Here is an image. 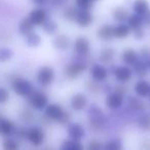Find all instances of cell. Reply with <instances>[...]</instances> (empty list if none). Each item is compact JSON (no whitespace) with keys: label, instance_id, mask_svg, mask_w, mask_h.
Returning <instances> with one entry per match:
<instances>
[{"label":"cell","instance_id":"23","mask_svg":"<svg viewBox=\"0 0 150 150\" xmlns=\"http://www.w3.org/2000/svg\"><path fill=\"white\" fill-rule=\"evenodd\" d=\"M131 13L125 5H117L111 9V18L116 24L127 23Z\"/></svg>","mask_w":150,"mask_h":150},{"label":"cell","instance_id":"41","mask_svg":"<svg viewBox=\"0 0 150 150\" xmlns=\"http://www.w3.org/2000/svg\"><path fill=\"white\" fill-rule=\"evenodd\" d=\"M104 143L99 139H91L86 146V150H103Z\"/></svg>","mask_w":150,"mask_h":150},{"label":"cell","instance_id":"26","mask_svg":"<svg viewBox=\"0 0 150 150\" xmlns=\"http://www.w3.org/2000/svg\"><path fill=\"white\" fill-rule=\"evenodd\" d=\"M35 28L36 27L31 23V21L28 19V17H25L19 22L17 27V31L19 33V35H21L22 37H25L28 34L35 31Z\"/></svg>","mask_w":150,"mask_h":150},{"label":"cell","instance_id":"20","mask_svg":"<svg viewBox=\"0 0 150 150\" xmlns=\"http://www.w3.org/2000/svg\"><path fill=\"white\" fill-rule=\"evenodd\" d=\"M125 103L127 105V109L131 112L134 113H141L146 110V103L144 102L143 99L135 96V95H129L125 99Z\"/></svg>","mask_w":150,"mask_h":150},{"label":"cell","instance_id":"43","mask_svg":"<svg viewBox=\"0 0 150 150\" xmlns=\"http://www.w3.org/2000/svg\"><path fill=\"white\" fill-rule=\"evenodd\" d=\"M139 54H140V59L147 62L150 59V47L149 46H143V47H141V50H140Z\"/></svg>","mask_w":150,"mask_h":150},{"label":"cell","instance_id":"8","mask_svg":"<svg viewBox=\"0 0 150 150\" xmlns=\"http://www.w3.org/2000/svg\"><path fill=\"white\" fill-rule=\"evenodd\" d=\"M28 106L31 107L35 111H43L50 104V97L44 91L42 90H35L33 91L31 95L27 98Z\"/></svg>","mask_w":150,"mask_h":150},{"label":"cell","instance_id":"33","mask_svg":"<svg viewBox=\"0 0 150 150\" xmlns=\"http://www.w3.org/2000/svg\"><path fill=\"white\" fill-rule=\"evenodd\" d=\"M41 28H42V30H43L44 33H45L46 35H50V36H54L56 34H58L59 29H60L59 24L52 19H48Z\"/></svg>","mask_w":150,"mask_h":150},{"label":"cell","instance_id":"39","mask_svg":"<svg viewBox=\"0 0 150 150\" xmlns=\"http://www.w3.org/2000/svg\"><path fill=\"white\" fill-rule=\"evenodd\" d=\"M84 88L88 92H90L91 94H101L102 93V84L97 83V82L93 81V80H88L84 83Z\"/></svg>","mask_w":150,"mask_h":150},{"label":"cell","instance_id":"22","mask_svg":"<svg viewBox=\"0 0 150 150\" xmlns=\"http://www.w3.org/2000/svg\"><path fill=\"white\" fill-rule=\"evenodd\" d=\"M113 30H114V25H112V24H103L97 29V38L103 42L112 41L114 39Z\"/></svg>","mask_w":150,"mask_h":150},{"label":"cell","instance_id":"11","mask_svg":"<svg viewBox=\"0 0 150 150\" xmlns=\"http://www.w3.org/2000/svg\"><path fill=\"white\" fill-rule=\"evenodd\" d=\"M46 139V134L43 127L40 125H31L27 127L26 140L33 147H41Z\"/></svg>","mask_w":150,"mask_h":150},{"label":"cell","instance_id":"10","mask_svg":"<svg viewBox=\"0 0 150 150\" xmlns=\"http://www.w3.org/2000/svg\"><path fill=\"white\" fill-rule=\"evenodd\" d=\"M110 72L116 83L118 84H125L127 86L134 78L133 69L122 64L118 65V66H113L110 69Z\"/></svg>","mask_w":150,"mask_h":150},{"label":"cell","instance_id":"6","mask_svg":"<svg viewBox=\"0 0 150 150\" xmlns=\"http://www.w3.org/2000/svg\"><path fill=\"white\" fill-rule=\"evenodd\" d=\"M56 70L50 65H42L36 71L35 80L41 88H50L56 81Z\"/></svg>","mask_w":150,"mask_h":150},{"label":"cell","instance_id":"40","mask_svg":"<svg viewBox=\"0 0 150 150\" xmlns=\"http://www.w3.org/2000/svg\"><path fill=\"white\" fill-rule=\"evenodd\" d=\"M11 100V91L5 86H0V106L7 104Z\"/></svg>","mask_w":150,"mask_h":150},{"label":"cell","instance_id":"24","mask_svg":"<svg viewBox=\"0 0 150 150\" xmlns=\"http://www.w3.org/2000/svg\"><path fill=\"white\" fill-rule=\"evenodd\" d=\"M133 13L143 18L150 11V3L148 0H134L131 4Z\"/></svg>","mask_w":150,"mask_h":150},{"label":"cell","instance_id":"5","mask_svg":"<svg viewBox=\"0 0 150 150\" xmlns=\"http://www.w3.org/2000/svg\"><path fill=\"white\" fill-rule=\"evenodd\" d=\"M88 125L92 131L102 132L106 127V115L98 105H91L88 110Z\"/></svg>","mask_w":150,"mask_h":150},{"label":"cell","instance_id":"29","mask_svg":"<svg viewBox=\"0 0 150 150\" xmlns=\"http://www.w3.org/2000/svg\"><path fill=\"white\" fill-rule=\"evenodd\" d=\"M137 127L143 132H150V112H141L136 119Z\"/></svg>","mask_w":150,"mask_h":150},{"label":"cell","instance_id":"44","mask_svg":"<svg viewBox=\"0 0 150 150\" xmlns=\"http://www.w3.org/2000/svg\"><path fill=\"white\" fill-rule=\"evenodd\" d=\"M132 35H133L134 39L137 40V41H141L145 38V30L143 29H139V30H136V31H133L132 32Z\"/></svg>","mask_w":150,"mask_h":150},{"label":"cell","instance_id":"27","mask_svg":"<svg viewBox=\"0 0 150 150\" xmlns=\"http://www.w3.org/2000/svg\"><path fill=\"white\" fill-rule=\"evenodd\" d=\"M113 33H114V39L123 40V39H127L129 36L132 35V30L127 25V23L116 24V25H114Z\"/></svg>","mask_w":150,"mask_h":150},{"label":"cell","instance_id":"9","mask_svg":"<svg viewBox=\"0 0 150 150\" xmlns=\"http://www.w3.org/2000/svg\"><path fill=\"white\" fill-rule=\"evenodd\" d=\"M88 74H90L91 80L97 83L104 84L108 82L111 72L110 69L105 65H102L101 63H94L88 68Z\"/></svg>","mask_w":150,"mask_h":150},{"label":"cell","instance_id":"7","mask_svg":"<svg viewBox=\"0 0 150 150\" xmlns=\"http://www.w3.org/2000/svg\"><path fill=\"white\" fill-rule=\"evenodd\" d=\"M72 50L76 58L86 60L92 52V43L86 36L79 35L73 40Z\"/></svg>","mask_w":150,"mask_h":150},{"label":"cell","instance_id":"50","mask_svg":"<svg viewBox=\"0 0 150 150\" xmlns=\"http://www.w3.org/2000/svg\"><path fill=\"white\" fill-rule=\"evenodd\" d=\"M147 65H148V68H149V71H150V59L147 61Z\"/></svg>","mask_w":150,"mask_h":150},{"label":"cell","instance_id":"4","mask_svg":"<svg viewBox=\"0 0 150 150\" xmlns=\"http://www.w3.org/2000/svg\"><path fill=\"white\" fill-rule=\"evenodd\" d=\"M88 70V63L86 60L82 59H74L68 64H66L63 68V75L68 80H75Z\"/></svg>","mask_w":150,"mask_h":150},{"label":"cell","instance_id":"31","mask_svg":"<svg viewBox=\"0 0 150 150\" xmlns=\"http://www.w3.org/2000/svg\"><path fill=\"white\" fill-rule=\"evenodd\" d=\"M19 118L24 123H32L35 120V113L31 107H23L19 111Z\"/></svg>","mask_w":150,"mask_h":150},{"label":"cell","instance_id":"30","mask_svg":"<svg viewBox=\"0 0 150 150\" xmlns=\"http://www.w3.org/2000/svg\"><path fill=\"white\" fill-rule=\"evenodd\" d=\"M59 150H86V147L79 141H74V140H71V139H65L61 143Z\"/></svg>","mask_w":150,"mask_h":150},{"label":"cell","instance_id":"28","mask_svg":"<svg viewBox=\"0 0 150 150\" xmlns=\"http://www.w3.org/2000/svg\"><path fill=\"white\" fill-rule=\"evenodd\" d=\"M24 38V43L29 48H37L41 45L42 43V37L38 32L34 31L32 33L28 34Z\"/></svg>","mask_w":150,"mask_h":150},{"label":"cell","instance_id":"17","mask_svg":"<svg viewBox=\"0 0 150 150\" xmlns=\"http://www.w3.org/2000/svg\"><path fill=\"white\" fill-rule=\"evenodd\" d=\"M67 135H68V139L74 140V141H79L81 142L84 139L86 135V132L84 127L79 122H72L71 121L68 125H67Z\"/></svg>","mask_w":150,"mask_h":150},{"label":"cell","instance_id":"2","mask_svg":"<svg viewBox=\"0 0 150 150\" xmlns=\"http://www.w3.org/2000/svg\"><path fill=\"white\" fill-rule=\"evenodd\" d=\"M43 117L50 122H57L62 125H68L71 122L72 115L69 111H66L59 103L52 102L46 106L43 110Z\"/></svg>","mask_w":150,"mask_h":150},{"label":"cell","instance_id":"37","mask_svg":"<svg viewBox=\"0 0 150 150\" xmlns=\"http://www.w3.org/2000/svg\"><path fill=\"white\" fill-rule=\"evenodd\" d=\"M76 11H77V7L75 5H66L63 9V19L67 22L73 23Z\"/></svg>","mask_w":150,"mask_h":150},{"label":"cell","instance_id":"15","mask_svg":"<svg viewBox=\"0 0 150 150\" xmlns=\"http://www.w3.org/2000/svg\"><path fill=\"white\" fill-rule=\"evenodd\" d=\"M18 127L13 119L1 115L0 116V136L3 138L13 137Z\"/></svg>","mask_w":150,"mask_h":150},{"label":"cell","instance_id":"1","mask_svg":"<svg viewBox=\"0 0 150 150\" xmlns=\"http://www.w3.org/2000/svg\"><path fill=\"white\" fill-rule=\"evenodd\" d=\"M127 93H129V88H127L125 84L117 83L115 88H113V90L105 96L104 104L106 108L110 111L120 110L125 104Z\"/></svg>","mask_w":150,"mask_h":150},{"label":"cell","instance_id":"36","mask_svg":"<svg viewBox=\"0 0 150 150\" xmlns=\"http://www.w3.org/2000/svg\"><path fill=\"white\" fill-rule=\"evenodd\" d=\"M103 150H123V143L119 138H113L105 142Z\"/></svg>","mask_w":150,"mask_h":150},{"label":"cell","instance_id":"32","mask_svg":"<svg viewBox=\"0 0 150 150\" xmlns=\"http://www.w3.org/2000/svg\"><path fill=\"white\" fill-rule=\"evenodd\" d=\"M127 25L131 28L132 32L136 31V30H139V29H143V28L145 27V26H144L143 18L138 15H135V13H131V16H129V19H127Z\"/></svg>","mask_w":150,"mask_h":150},{"label":"cell","instance_id":"46","mask_svg":"<svg viewBox=\"0 0 150 150\" xmlns=\"http://www.w3.org/2000/svg\"><path fill=\"white\" fill-rule=\"evenodd\" d=\"M139 150H150V138H144L140 142Z\"/></svg>","mask_w":150,"mask_h":150},{"label":"cell","instance_id":"34","mask_svg":"<svg viewBox=\"0 0 150 150\" xmlns=\"http://www.w3.org/2000/svg\"><path fill=\"white\" fill-rule=\"evenodd\" d=\"M2 150H20V141L15 137L4 138L1 142Z\"/></svg>","mask_w":150,"mask_h":150},{"label":"cell","instance_id":"25","mask_svg":"<svg viewBox=\"0 0 150 150\" xmlns=\"http://www.w3.org/2000/svg\"><path fill=\"white\" fill-rule=\"evenodd\" d=\"M133 72H134V76L138 77V79H141V78H146L149 74V68H148L147 62L144 60L140 59L133 67Z\"/></svg>","mask_w":150,"mask_h":150},{"label":"cell","instance_id":"42","mask_svg":"<svg viewBox=\"0 0 150 150\" xmlns=\"http://www.w3.org/2000/svg\"><path fill=\"white\" fill-rule=\"evenodd\" d=\"M26 134H27V127L22 125V127H18L13 137L19 141L20 140H26Z\"/></svg>","mask_w":150,"mask_h":150},{"label":"cell","instance_id":"13","mask_svg":"<svg viewBox=\"0 0 150 150\" xmlns=\"http://www.w3.org/2000/svg\"><path fill=\"white\" fill-rule=\"evenodd\" d=\"M27 17L36 28H41L45 24V22L50 19L48 11L44 7H34L29 11Z\"/></svg>","mask_w":150,"mask_h":150},{"label":"cell","instance_id":"35","mask_svg":"<svg viewBox=\"0 0 150 150\" xmlns=\"http://www.w3.org/2000/svg\"><path fill=\"white\" fill-rule=\"evenodd\" d=\"M15 57V52L9 46H2L0 47V63L5 64L11 61Z\"/></svg>","mask_w":150,"mask_h":150},{"label":"cell","instance_id":"38","mask_svg":"<svg viewBox=\"0 0 150 150\" xmlns=\"http://www.w3.org/2000/svg\"><path fill=\"white\" fill-rule=\"evenodd\" d=\"M101 0H74V5L77 8L92 11L94 5Z\"/></svg>","mask_w":150,"mask_h":150},{"label":"cell","instance_id":"48","mask_svg":"<svg viewBox=\"0 0 150 150\" xmlns=\"http://www.w3.org/2000/svg\"><path fill=\"white\" fill-rule=\"evenodd\" d=\"M143 22H144V26H145V27L150 28V11L143 17Z\"/></svg>","mask_w":150,"mask_h":150},{"label":"cell","instance_id":"21","mask_svg":"<svg viewBox=\"0 0 150 150\" xmlns=\"http://www.w3.org/2000/svg\"><path fill=\"white\" fill-rule=\"evenodd\" d=\"M115 58H116V50L112 46H103L100 52H99V63H101L102 65H105L107 67L110 66L114 62Z\"/></svg>","mask_w":150,"mask_h":150},{"label":"cell","instance_id":"16","mask_svg":"<svg viewBox=\"0 0 150 150\" xmlns=\"http://www.w3.org/2000/svg\"><path fill=\"white\" fill-rule=\"evenodd\" d=\"M119 60H120L122 65H125V66H129L132 68L140 60V54L138 50H134L132 47L123 48L119 54Z\"/></svg>","mask_w":150,"mask_h":150},{"label":"cell","instance_id":"45","mask_svg":"<svg viewBox=\"0 0 150 150\" xmlns=\"http://www.w3.org/2000/svg\"><path fill=\"white\" fill-rule=\"evenodd\" d=\"M69 0H50V3L54 7H65Z\"/></svg>","mask_w":150,"mask_h":150},{"label":"cell","instance_id":"3","mask_svg":"<svg viewBox=\"0 0 150 150\" xmlns=\"http://www.w3.org/2000/svg\"><path fill=\"white\" fill-rule=\"evenodd\" d=\"M9 86L13 94L24 99H27L35 90L33 83L22 75H13L9 79Z\"/></svg>","mask_w":150,"mask_h":150},{"label":"cell","instance_id":"49","mask_svg":"<svg viewBox=\"0 0 150 150\" xmlns=\"http://www.w3.org/2000/svg\"><path fill=\"white\" fill-rule=\"evenodd\" d=\"M41 150H57L54 146H44Z\"/></svg>","mask_w":150,"mask_h":150},{"label":"cell","instance_id":"19","mask_svg":"<svg viewBox=\"0 0 150 150\" xmlns=\"http://www.w3.org/2000/svg\"><path fill=\"white\" fill-rule=\"evenodd\" d=\"M133 91L135 96L139 97V98L143 99V100L148 99L150 95V81L146 79V78L138 79L134 83Z\"/></svg>","mask_w":150,"mask_h":150},{"label":"cell","instance_id":"14","mask_svg":"<svg viewBox=\"0 0 150 150\" xmlns=\"http://www.w3.org/2000/svg\"><path fill=\"white\" fill-rule=\"evenodd\" d=\"M70 108L74 112H82L86 110L88 106V98L86 94L82 92H77L71 96L70 101H69Z\"/></svg>","mask_w":150,"mask_h":150},{"label":"cell","instance_id":"18","mask_svg":"<svg viewBox=\"0 0 150 150\" xmlns=\"http://www.w3.org/2000/svg\"><path fill=\"white\" fill-rule=\"evenodd\" d=\"M72 39L70 38V36L67 35L65 33H60L54 36L52 39V46L54 47V50H59V52H66L70 47H72Z\"/></svg>","mask_w":150,"mask_h":150},{"label":"cell","instance_id":"12","mask_svg":"<svg viewBox=\"0 0 150 150\" xmlns=\"http://www.w3.org/2000/svg\"><path fill=\"white\" fill-rule=\"evenodd\" d=\"M95 22V16L92 11H86V9L77 8L76 15L74 18L73 23L80 29H86L90 28Z\"/></svg>","mask_w":150,"mask_h":150},{"label":"cell","instance_id":"51","mask_svg":"<svg viewBox=\"0 0 150 150\" xmlns=\"http://www.w3.org/2000/svg\"><path fill=\"white\" fill-rule=\"evenodd\" d=\"M148 99H149V103H150V95H149V98H148Z\"/></svg>","mask_w":150,"mask_h":150},{"label":"cell","instance_id":"47","mask_svg":"<svg viewBox=\"0 0 150 150\" xmlns=\"http://www.w3.org/2000/svg\"><path fill=\"white\" fill-rule=\"evenodd\" d=\"M36 7H44L46 4L50 3V0H30Z\"/></svg>","mask_w":150,"mask_h":150}]
</instances>
